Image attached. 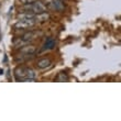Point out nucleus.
Instances as JSON below:
<instances>
[{
	"label": "nucleus",
	"instance_id": "obj_1",
	"mask_svg": "<svg viewBox=\"0 0 121 121\" xmlns=\"http://www.w3.org/2000/svg\"><path fill=\"white\" fill-rule=\"evenodd\" d=\"M24 9L26 10H30L31 12L33 13H41L46 11V6L42 1H39V0H35L34 2L32 3H26L24 4Z\"/></svg>",
	"mask_w": 121,
	"mask_h": 121
},
{
	"label": "nucleus",
	"instance_id": "obj_4",
	"mask_svg": "<svg viewBox=\"0 0 121 121\" xmlns=\"http://www.w3.org/2000/svg\"><path fill=\"white\" fill-rule=\"evenodd\" d=\"M39 35H42L41 32H28L26 34L22 36V40L26 42H29V41H33L34 39H36Z\"/></svg>",
	"mask_w": 121,
	"mask_h": 121
},
{
	"label": "nucleus",
	"instance_id": "obj_6",
	"mask_svg": "<svg viewBox=\"0 0 121 121\" xmlns=\"http://www.w3.org/2000/svg\"><path fill=\"white\" fill-rule=\"evenodd\" d=\"M21 53L26 55H33L35 53V46L33 45H26L21 50Z\"/></svg>",
	"mask_w": 121,
	"mask_h": 121
},
{
	"label": "nucleus",
	"instance_id": "obj_5",
	"mask_svg": "<svg viewBox=\"0 0 121 121\" xmlns=\"http://www.w3.org/2000/svg\"><path fill=\"white\" fill-rule=\"evenodd\" d=\"M16 76L18 79L23 80L24 78H26V68L24 67H20L16 69Z\"/></svg>",
	"mask_w": 121,
	"mask_h": 121
},
{
	"label": "nucleus",
	"instance_id": "obj_12",
	"mask_svg": "<svg viewBox=\"0 0 121 121\" xmlns=\"http://www.w3.org/2000/svg\"><path fill=\"white\" fill-rule=\"evenodd\" d=\"M22 3H24V4H26V3H32V2H34L35 0H20Z\"/></svg>",
	"mask_w": 121,
	"mask_h": 121
},
{
	"label": "nucleus",
	"instance_id": "obj_3",
	"mask_svg": "<svg viewBox=\"0 0 121 121\" xmlns=\"http://www.w3.org/2000/svg\"><path fill=\"white\" fill-rule=\"evenodd\" d=\"M48 3H50L48 6L51 7L52 9L56 10V11H62L64 9V4L60 0H51Z\"/></svg>",
	"mask_w": 121,
	"mask_h": 121
},
{
	"label": "nucleus",
	"instance_id": "obj_7",
	"mask_svg": "<svg viewBox=\"0 0 121 121\" xmlns=\"http://www.w3.org/2000/svg\"><path fill=\"white\" fill-rule=\"evenodd\" d=\"M48 18H50V14L44 11V12H41V13H36L34 17V20L35 21H42L43 22V21H46Z\"/></svg>",
	"mask_w": 121,
	"mask_h": 121
},
{
	"label": "nucleus",
	"instance_id": "obj_11",
	"mask_svg": "<svg viewBox=\"0 0 121 121\" xmlns=\"http://www.w3.org/2000/svg\"><path fill=\"white\" fill-rule=\"evenodd\" d=\"M57 79H58V80H63V82H64V80H67L68 78H67V76L65 75V74L62 73V74H60V76H58Z\"/></svg>",
	"mask_w": 121,
	"mask_h": 121
},
{
	"label": "nucleus",
	"instance_id": "obj_9",
	"mask_svg": "<svg viewBox=\"0 0 121 121\" xmlns=\"http://www.w3.org/2000/svg\"><path fill=\"white\" fill-rule=\"evenodd\" d=\"M44 48H46V50H52V48H55L54 39H52V38L46 39V41H45V43H44Z\"/></svg>",
	"mask_w": 121,
	"mask_h": 121
},
{
	"label": "nucleus",
	"instance_id": "obj_10",
	"mask_svg": "<svg viewBox=\"0 0 121 121\" xmlns=\"http://www.w3.org/2000/svg\"><path fill=\"white\" fill-rule=\"evenodd\" d=\"M35 17V13L33 12H23L21 14H19V19L20 20H24V19H34Z\"/></svg>",
	"mask_w": 121,
	"mask_h": 121
},
{
	"label": "nucleus",
	"instance_id": "obj_2",
	"mask_svg": "<svg viewBox=\"0 0 121 121\" xmlns=\"http://www.w3.org/2000/svg\"><path fill=\"white\" fill-rule=\"evenodd\" d=\"M35 24V20L34 19H24V20H19L16 23V28L17 29H29Z\"/></svg>",
	"mask_w": 121,
	"mask_h": 121
},
{
	"label": "nucleus",
	"instance_id": "obj_8",
	"mask_svg": "<svg viewBox=\"0 0 121 121\" xmlns=\"http://www.w3.org/2000/svg\"><path fill=\"white\" fill-rule=\"evenodd\" d=\"M51 66V60H46V58H43V60H39L38 62V67L39 68H42V69H44V68H48V67Z\"/></svg>",
	"mask_w": 121,
	"mask_h": 121
}]
</instances>
